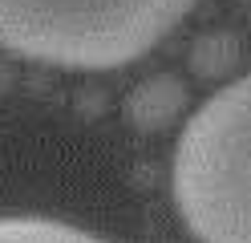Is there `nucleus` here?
Masks as SVG:
<instances>
[{
    "instance_id": "f257e3e1",
    "label": "nucleus",
    "mask_w": 251,
    "mask_h": 243,
    "mask_svg": "<svg viewBox=\"0 0 251 243\" xmlns=\"http://www.w3.org/2000/svg\"><path fill=\"white\" fill-rule=\"evenodd\" d=\"M199 0H0V45L57 69H118L154 49Z\"/></svg>"
},
{
    "instance_id": "f03ea898",
    "label": "nucleus",
    "mask_w": 251,
    "mask_h": 243,
    "mask_svg": "<svg viewBox=\"0 0 251 243\" xmlns=\"http://www.w3.org/2000/svg\"><path fill=\"white\" fill-rule=\"evenodd\" d=\"M170 190L199 243H251V73L186 118Z\"/></svg>"
},
{
    "instance_id": "7ed1b4c3",
    "label": "nucleus",
    "mask_w": 251,
    "mask_h": 243,
    "mask_svg": "<svg viewBox=\"0 0 251 243\" xmlns=\"http://www.w3.org/2000/svg\"><path fill=\"white\" fill-rule=\"evenodd\" d=\"M186 106H191V89H186V81L175 77V73H154L146 81H138V85L126 93V122L134 130H142V134H158V130H170Z\"/></svg>"
},
{
    "instance_id": "20e7f679",
    "label": "nucleus",
    "mask_w": 251,
    "mask_h": 243,
    "mask_svg": "<svg viewBox=\"0 0 251 243\" xmlns=\"http://www.w3.org/2000/svg\"><path fill=\"white\" fill-rule=\"evenodd\" d=\"M0 243H114L45 215H0Z\"/></svg>"
},
{
    "instance_id": "39448f33",
    "label": "nucleus",
    "mask_w": 251,
    "mask_h": 243,
    "mask_svg": "<svg viewBox=\"0 0 251 243\" xmlns=\"http://www.w3.org/2000/svg\"><path fill=\"white\" fill-rule=\"evenodd\" d=\"M239 37L235 32H202V37L191 45V73L202 81H219V77H231L239 69Z\"/></svg>"
}]
</instances>
